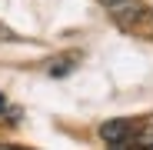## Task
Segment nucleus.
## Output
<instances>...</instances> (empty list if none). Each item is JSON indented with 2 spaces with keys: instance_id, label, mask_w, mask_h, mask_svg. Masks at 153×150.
<instances>
[{
  "instance_id": "nucleus-2",
  "label": "nucleus",
  "mask_w": 153,
  "mask_h": 150,
  "mask_svg": "<svg viewBox=\"0 0 153 150\" xmlns=\"http://www.w3.org/2000/svg\"><path fill=\"white\" fill-rule=\"evenodd\" d=\"M126 34H137V37H146L153 40V7H143L140 0H130L126 7H120L117 13H110Z\"/></svg>"
},
{
  "instance_id": "nucleus-3",
  "label": "nucleus",
  "mask_w": 153,
  "mask_h": 150,
  "mask_svg": "<svg viewBox=\"0 0 153 150\" xmlns=\"http://www.w3.org/2000/svg\"><path fill=\"white\" fill-rule=\"evenodd\" d=\"M70 63H73V57H63V60H57L53 67H50V73H53V77H60V73H67V70H70Z\"/></svg>"
},
{
  "instance_id": "nucleus-5",
  "label": "nucleus",
  "mask_w": 153,
  "mask_h": 150,
  "mask_svg": "<svg viewBox=\"0 0 153 150\" xmlns=\"http://www.w3.org/2000/svg\"><path fill=\"white\" fill-rule=\"evenodd\" d=\"M0 110H4V97H0Z\"/></svg>"
},
{
  "instance_id": "nucleus-1",
  "label": "nucleus",
  "mask_w": 153,
  "mask_h": 150,
  "mask_svg": "<svg viewBox=\"0 0 153 150\" xmlns=\"http://www.w3.org/2000/svg\"><path fill=\"white\" fill-rule=\"evenodd\" d=\"M110 147H123V150H140V147H153V123L143 120H107L100 127Z\"/></svg>"
},
{
  "instance_id": "nucleus-4",
  "label": "nucleus",
  "mask_w": 153,
  "mask_h": 150,
  "mask_svg": "<svg viewBox=\"0 0 153 150\" xmlns=\"http://www.w3.org/2000/svg\"><path fill=\"white\" fill-rule=\"evenodd\" d=\"M100 4H103V7L110 10V13H117L120 7H126V4H130V0H100Z\"/></svg>"
}]
</instances>
